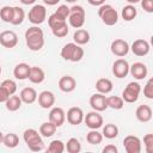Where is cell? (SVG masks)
Instances as JSON below:
<instances>
[{"mask_svg":"<svg viewBox=\"0 0 153 153\" xmlns=\"http://www.w3.org/2000/svg\"><path fill=\"white\" fill-rule=\"evenodd\" d=\"M49 121L53 122L57 128L61 127L65 121H66V112L60 106H54L51 108L50 112H49Z\"/></svg>","mask_w":153,"mask_h":153,"instance_id":"cell-17","label":"cell"},{"mask_svg":"<svg viewBox=\"0 0 153 153\" xmlns=\"http://www.w3.org/2000/svg\"><path fill=\"white\" fill-rule=\"evenodd\" d=\"M84 111L79 106H72L67 114H66V120L69 124L72 126H79L84 122Z\"/></svg>","mask_w":153,"mask_h":153,"instance_id":"cell-11","label":"cell"},{"mask_svg":"<svg viewBox=\"0 0 153 153\" xmlns=\"http://www.w3.org/2000/svg\"><path fill=\"white\" fill-rule=\"evenodd\" d=\"M87 2L90 5H92V6H98L99 7L105 2V0H87Z\"/></svg>","mask_w":153,"mask_h":153,"instance_id":"cell-47","label":"cell"},{"mask_svg":"<svg viewBox=\"0 0 153 153\" xmlns=\"http://www.w3.org/2000/svg\"><path fill=\"white\" fill-rule=\"evenodd\" d=\"M143 96L148 99H153V78H151L143 86Z\"/></svg>","mask_w":153,"mask_h":153,"instance_id":"cell-41","label":"cell"},{"mask_svg":"<svg viewBox=\"0 0 153 153\" xmlns=\"http://www.w3.org/2000/svg\"><path fill=\"white\" fill-rule=\"evenodd\" d=\"M129 63L124 59H117L112 63V74L117 79H123L129 74Z\"/></svg>","mask_w":153,"mask_h":153,"instance_id":"cell-10","label":"cell"},{"mask_svg":"<svg viewBox=\"0 0 153 153\" xmlns=\"http://www.w3.org/2000/svg\"><path fill=\"white\" fill-rule=\"evenodd\" d=\"M84 122H85L86 127L90 129H99L104 124V120H103L102 115L94 110L91 112H87L84 116Z\"/></svg>","mask_w":153,"mask_h":153,"instance_id":"cell-7","label":"cell"},{"mask_svg":"<svg viewBox=\"0 0 153 153\" xmlns=\"http://www.w3.org/2000/svg\"><path fill=\"white\" fill-rule=\"evenodd\" d=\"M25 19V12L22 7L19 6H14L13 7V18L11 24L12 25H20Z\"/></svg>","mask_w":153,"mask_h":153,"instance_id":"cell-33","label":"cell"},{"mask_svg":"<svg viewBox=\"0 0 153 153\" xmlns=\"http://www.w3.org/2000/svg\"><path fill=\"white\" fill-rule=\"evenodd\" d=\"M110 49H111V53L115 55V56H118V57H124L129 50H130V47L128 44L127 41L122 39V38H117L115 41L111 42V45H110Z\"/></svg>","mask_w":153,"mask_h":153,"instance_id":"cell-9","label":"cell"},{"mask_svg":"<svg viewBox=\"0 0 153 153\" xmlns=\"http://www.w3.org/2000/svg\"><path fill=\"white\" fill-rule=\"evenodd\" d=\"M149 43L146 41V39H142V38H139V39H135L133 43H131V47H130V50L134 55L136 56H146L148 53H149Z\"/></svg>","mask_w":153,"mask_h":153,"instance_id":"cell-13","label":"cell"},{"mask_svg":"<svg viewBox=\"0 0 153 153\" xmlns=\"http://www.w3.org/2000/svg\"><path fill=\"white\" fill-rule=\"evenodd\" d=\"M0 44L5 48L12 49L18 44V36L14 31L6 30L0 33Z\"/></svg>","mask_w":153,"mask_h":153,"instance_id":"cell-14","label":"cell"},{"mask_svg":"<svg viewBox=\"0 0 153 153\" xmlns=\"http://www.w3.org/2000/svg\"><path fill=\"white\" fill-rule=\"evenodd\" d=\"M128 4H130V5H135V4H137V2H140V0H126Z\"/></svg>","mask_w":153,"mask_h":153,"instance_id":"cell-50","label":"cell"},{"mask_svg":"<svg viewBox=\"0 0 153 153\" xmlns=\"http://www.w3.org/2000/svg\"><path fill=\"white\" fill-rule=\"evenodd\" d=\"M55 13H57V14L61 16L62 18L67 19L68 16H69V13H71V10H69V7H68L67 5H60V6L57 7V10L55 11Z\"/></svg>","mask_w":153,"mask_h":153,"instance_id":"cell-43","label":"cell"},{"mask_svg":"<svg viewBox=\"0 0 153 153\" xmlns=\"http://www.w3.org/2000/svg\"><path fill=\"white\" fill-rule=\"evenodd\" d=\"M29 22L33 25H39L47 19V8L43 5H33L27 14Z\"/></svg>","mask_w":153,"mask_h":153,"instance_id":"cell-6","label":"cell"},{"mask_svg":"<svg viewBox=\"0 0 153 153\" xmlns=\"http://www.w3.org/2000/svg\"><path fill=\"white\" fill-rule=\"evenodd\" d=\"M25 42L30 50L38 51L44 45V32L38 26H31L25 31Z\"/></svg>","mask_w":153,"mask_h":153,"instance_id":"cell-1","label":"cell"},{"mask_svg":"<svg viewBox=\"0 0 153 153\" xmlns=\"http://www.w3.org/2000/svg\"><path fill=\"white\" fill-rule=\"evenodd\" d=\"M123 147L127 153H140L142 148L141 140L135 135H127L123 139Z\"/></svg>","mask_w":153,"mask_h":153,"instance_id":"cell-8","label":"cell"},{"mask_svg":"<svg viewBox=\"0 0 153 153\" xmlns=\"http://www.w3.org/2000/svg\"><path fill=\"white\" fill-rule=\"evenodd\" d=\"M27 79L32 84H42L44 81V79H45V73L41 67L32 66V67H30V72H29Z\"/></svg>","mask_w":153,"mask_h":153,"instance_id":"cell-20","label":"cell"},{"mask_svg":"<svg viewBox=\"0 0 153 153\" xmlns=\"http://www.w3.org/2000/svg\"><path fill=\"white\" fill-rule=\"evenodd\" d=\"M1 72H2V68H1V66H0V74H1Z\"/></svg>","mask_w":153,"mask_h":153,"instance_id":"cell-53","label":"cell"},{"mask_svg":"<svg viewBox=\"0 0 153 153\" xmlns=\"http://www.w3.org/2000/svg\"><path fill=\"white\" fill-rule=\"evenodd\" d=\"M47 152L48 153H62L65 152V143L63 141L61 140H53L48 148H47Z\"/></svg>","mask_w":153,"mask_h":153,"instance_id":"cell-36","label":"cell"},{"mask_svg":"<svg viewBox=\"0 0 153 153\" xmlns=\"http://www.w3.org/2000/svg\"><path fill=\"white\" fill-rule=\"evenodd\" d=\"M65 149L68 153H79L81 151V143L76 137H71L67 143H65Z\"/></svg>","mask_w":153,"mask_h":153,"instance_id":"cell-32","label":"cell"},{"mask_svg":"<svg viewBox=\"0 0 153 153\" xmlns=\"http://www.w3.org/2000/svg\"><path fill=\"white\" fill-rule=\"evenodd\" d=\"M23 140L26 143V146L29 147V149L32 152H39V151L44 149V142L42 140V135L39 134L38 130H36L33 128H29V129L24 130Z\"/></svg>","mask_w":153,"mask_h":153,"instance_id":"cell-2","label":"cell"},{"mask_svg":"<svg viewBox=\"0 0 153 153\" xmlns=\"http://www.w3.org/2000/svg\"><path fill=\"white\" fill-rule=\"evenodd\" d=\"M141 93V86L139 82H135V81H131L129 82L123 92H122V99L126 102V103H135L137 99H139V96Z\"/></svg>","mask_w":153,"mask_h":153,"instance_id":"cell-5","label":"cell"},{"mask_svg":"<svg viewBox=\"0 0 153 153\" xmlns=\"http://www.w3.org/2000/svg\"><path fill=\"white\" fill-rule=\"evenodd\" d=\"M106 102H108V108H111L114 110H121L124 106V100L120 96L106 97Z\"/></svg>","mask_w":153,"mask_h":153,"instance_id":"cell-29","label":"cell"},{"mask_svg":"<svg viewBox=\"0 0 153 153\" xmlns=\"http://www.w3.org/2000/svg\"><path fill=\"white\" fill-rule=\"evenodd\" d=\"M56 129H57V127L53 122L47 121V122H43L41 124V127H39V134L43 137H51L56 133Z\"/></svg>","mask_w":153,"mask_h":153,"instance_id":"cell-26","label":"cell"},{"mask_svg":"<svg viewBox=\"0 0 153 153\" xmlns=\"http://www.w3.org/2000/svg\"><path fill=\"white\" fill-rule=\"evenodd\" d=\"M76 87V81L73 76L71 75H63L59 80V88L65 92V93H71L75 90Z\"/></svg>","mask_w":153,"mask_h":153,"instance_id":"cell-18","label":"cell"},{"mask_svg":"<svg viewBox=\"0 0 153 153\" xmlns=\"http://www.w3.org/2000/svg\"><path fill=\"white\" fill-rule=\"evenodd\" d=\"M129 73L136 80H143L148 74V69H147V66L145 63L135 62L129 67Z\"/></svg>","mask_w":153,"mask_h":153,"instance_id":"cell-16","label":"cell"},{"mask_svg":"<svg viewBox=\"0 0 153 153\" xmlns=\"http://www.w3.org/2000/svg\"><path fill=\"white\" fill-rule=\"evenodd\" d=\"M140 2H141V7L143 8V11H146L147 13L153 12V0H140Z\"/></svg>","mask_w":153,"mask_h":153,"instance_id":"cell-44","label":"cell"},{"mask_svg":"<svg viewBox=\"0 0 153 153\" xmlns=\"http://www.w3.org/2000/svg\"><path fill=\"white\" fill-rule=\"evenodd\" d=\"M22 104H23V102H22L20 97H19V96H16V94H11V96L7 98V100L5 102L6 109H7L8 111H12V112L19 110L20 106H22Z\"/></svg>","mask_w":153,"mask_h":153,"instance_id":"cell-25","label":"cell"},{"mask_svg":"<svg viewBox=\"0 0 153 153\" xmlns=\"http://www.w3.org/2000/svg\"><path fill=\"white\" fill-rule=\"evenodd\" d=\"M2 143H4L7 148H16V147L19 145V137H18V135L14 134V133H8V134L4 135Z\"/></svg>","mask_w":153,"mask_h":153,"instance_id":"cell-31","label":"cell"},{"mask_svg":"<svg viewBox=\"0 0 153 153\" xmlns=\"http://www.w3.org/2000/svg\"><path fill=\"white\" fill-rule=\"evenodd\" d=\"M143 146L147 153H153V134H146L143 136Z\"/></svg>","mask_w":153,"mask_h":153,"instance_id":"cell-40","label":"cell"},{"mask_svg":"<svg viewBox=\"0 0 153 153\" xmlns=\"http://www.w3.org/2000/svg\"><path fill=\"white\" fill-rule=\"evenodd\" d=\"M90 106L94 110V111H104L108 109V102H106V97L103 93H94L90 97Z\"/></svg>","mask_w":153,"mask_h":153,"instance_id":"cell-12","label":"cell"},{"mask_svg":"<svg viewBox=\"0 0 153 153\" xmlns=\"http://www.w3.org/2000/svg\"><path fill=\"white\" fill-rule=\"evenodd\" d=\"M0 18L5 23H11L13 18V7L12 6H4L0 8Z\"/></svg>","mask_w":153,"mask_h":153,"instance_id":"cell-37","label":"cell"},{"mask_svg":"<svg viewBox=\"0 0 153 153\" xmlns=\"http://www.w3.org/2000/svg\"><path fill=\"white\" fill-rule=\"evenodd\" d=\"M82 57H84V49L80 45H76V48L74 49V53L71 57V62H79Z\"/></svg>","mask_w":153,"mask_h":153,"instance_id":"cell-42","label":"cell"},{"mask_svg":"<svg viewBox=\"0 0 153 153\" xmlns=\"http://www.w3.org/2000/svg\"><path fill=\"white\" fill-rule=\"evenodd\" d=\"M86 141L90 145H99L103 141V134L99 133L97 129H91L86 134Z\"/></svg>","mask_w":153,"mask_h":153,"instance_id":"cell-30","label":"cell"},{"mask_svg":"<svg viewBox=\"0 0 153 153\" xmlns=\"http://www.w3.org/2000/svg\"><path fill=\"white\" fill-rule=\"evenodd\" d=\"M73 39H74V43L78 44V45H84V44H87L90 42V32L85 29H76L74 35H73Z\"/></svg>","mask_w":153,"mask_h":153,"instance_id":"cell-24","label":"cell"},{"mask_svg":"<svg viewBox=\"0 0 153 153\" xmlns=\"http://www.w3.org/2000/svg\"><path fill=\"white\" fill-rule=\"evenodd\" d=\"M42 1L48 6H55V5H57L60 2V0H42Z\"/></svg>","mask_w":153,"mask_h":153,"instance_id":"cell-48","label":"cell"},{"mask_svg":"<svg viewBox=\"0 0 153 153\" xmlns=\"http://www.w3.org/2000/svg\"><path fill=\"white\" fill-rule=\"evenodd\" d=\"M69 10H71V13L67 18L69 22V25L74 29L82 27L85 24V17H86L84 7L80 5H74V6L69 7Z\"/></svg>","mask_w":153,"mask_h":153,"instance_id":"cell-4","label":"cell"},{"mask_svg":"<svg viewBox=\"0 0 153 153\" xmlns=\"http://www.w3.org/2000/svg\"><path fill=\"white\" fill-rule=\"evenodd\" d=\"M135 116H136L137 121H140L142 123L149 122L152 120V109H151V106L146 105V104L139 105L136 111H135Z\"/></svg>","mask_w":153,"mask_h":153,"instance_id":"cell-19","label":"cell"},{"mask_svg":"<svg viewBox=\"0 0 153 153\" xmlns=\"http://www.w3.org/2000/svg\"><path fill=\"white\" fill-rule=\"evenodd\" d=\"M78 44H75L74 42H69L67 44L63 45V48L61 49V57L66 61H71V57L74 53V49L76 48Z\"/></svg>","mask_w":153,"mask_h":153,"instance_id":"cell-34","label":"cell"},{"mask_svg":"<svg viewBox=\"0 0 153 153\" xmlns=\"http://www.w3.org/2000/svg\"><path fill=\"white\" fill-rule=\"evenodd\" d=\"M8 97H10L8 92H7L2 86H0V103H5Z\"/></svg>","mask_w":153,"mask_h":153,"instance_id":"cell-46","label":"cell"},{"mask_svg":"<svg viewBox=\"0 0 153 153\" xmlns=\"http://www.w3.org/2000/svg\"><path fill=\"white\" fill-rule=\"evenodd\" d=\"M30 67H31V66H29V65L25 63V62H22V63L16 65V67H14V69H13V75H14V78L18 79V80H25V79H27L29 72H30Z\"/></svg>","mask_w":153,"mask_h":153,"instance_id":"cell-22","label":"cell"},{"mask_svg":"<svg viewBox=\"0 0 153 153\" xmlns=\"http://www.w3.org/2000/svg\"><path fill=\"white\" fill-rule=\"evenodd\" d=\"M66 22H67V19L62 18L61 16H59V14H57V13H55V12L48 17V25H49V27H50V29H51V27H54V26H56V25L63 24V23H66Z\"/></svg>","mask_w":153,"mask_h":153,"instance_id":"cell-38","label":"cell"},{"mask_svg":"<svg viewBox=\"0 0 153 153\" xmlns=\"http://www.w3.org/2000/svg\"><path fill=\"white\" fill-rule=\"evenodd\" d=\"M19 1H20L23 5H27V6H29V5H33V4L36 2V0H19Z\"/></svg>","mask_w":153,"mask_h":153,"instance_id":"cell-49","label":"cell"},{"mask_svg":"<svg viewBox=\"0 0 153 153\" xmlns=\"http://www.w3.org/2000/svg\"><path fill=\"white\" fill-rule=\"evenodd\" d=\"M37 91L33 88V87H24L20 93H19V97L22 99L23 103L25 104H32L37 100Z\"/></svg>","mask_w":153,"mask_h":153,"instance_id":"cell-21","label":"cell"},{"mask_svg":"<svg viewBox=\"0 0 153 153\" xmlns=\"http://www.w3.org/2000/svg\"><path fill=\"white\" fill-rule=\"evenodd\" d=\"M2 139H4V134L0 131V143H2Z\"/></svg>","mask_w":153,"mask_h":153,"instance_id":"cell-52","label":"cell"},{"mask_svg":"<svg viewBox=\"0 0 153 153\" xmlns=\"http://www.w3.org/2000/svg\"><path fill=\"white\" fill-rule=\"evenodd\" d=\"M102 134H103V137L112 140V139L118 136V128L114 123H108L103 127V133Z\"/></svg>","mask_w":153,"mask_h":153,"instance_id":"cell-28","label":"cell"},{"mask_svg":"<svg viewBox=\"0 0 153 153\" xmlns=\"http://www.w3.org/2000/svg\"><path fill=\"white\" fill-rule=\"evenodd\" d=\"M37 100L42 109H51L55 104V94L50 91H42L37 96Z\"/></svg>","mask_w":153,"mask_h":153,"instance_id":"cell-15","label":"cell"},{"mask_svg":"<svg viewBox=\"0 0 153 153\" xmlns=\"http://www.w3.org/2000/svg\"><path fill=\"white\" fill-rule=\"evenodd\" d=\"M114 88V85H112V81L108 78H100L96 81V90L99 92V93H103V94H108L112 91Z\"/></svg>","mask_w":153,"mask_h":153,"instance_id":"cell-23","label":"cell"},{"mask_svg":"<svg viewBox=\"0 0 153 153\" xmlns=\"http://www.w3.org/2000/svg\"><path fill=\"white\" fill-rule=\"evenodd\" d=\"M98 16L102 19V22L108 26H112L118 22L117 11L111 5H108V4H103L102 6H99Z\"/></svg>","mask_w":153,"mask_h":153,"instance_id":"cell-3","label":"cell"},{"mask_svg":"<svg viewBox=\"0 0 153 153\" xmlns=\"http://www.w3.org/2000/svg\"><path fill=\"white\" fill-rule=\"evenodd\" d=\"M66 2H68V4H74V2H76L78 0H65Z\"/></svg>","mask_w":153,"mask_h":153,"instance_id":"cell-51","label":"cell"},{"mask_svg":"<svg viewBox=\"0 0 153 153\" xmlns=\"http://www.w3.org/2000/svg\"><path fill=\"white\" fill-rule=\"evenodd\" d=\"M68 31H69V29H68L67 22L63 23V24H60V25H56V26L51 27L53 35H54L55 37H57V38H63V37H66V36L68 35Z\"/></svg>","mask_w":153,"mask_h":153,"instance_id":"cell-35","label":"cell"},{"mask_svg":"<svg viewBox=\"0 0 153 153\" xmlns=\"http://www.w3.org/2000/svg\"><path fill=\"white\" fill-rule=\"evenodd\" d=\"M117 152H118L117 147H116L115 145H111V143L106 145V146L103 148V153H117Z\"/></svg>","mask_w":153,"mask_h":153,"instance_id":"cell-45","label":"cell"},{"mask_svg":"<svg viewBox=\"0 0 153 153\" xmlns=\"http://www.w3.org/2000/svg\"><path fill=\"white\" fill-rule=\"evenodd\" d=\"M0 86H2V87L8 92L10 96H11V94H14L16 91H17V84H16V81L12 80V79H6V80H4Z\"/></svg>","mask_w":153,"mask_h":153,"instance_id":"cell-39","label":"cell"},{"mask_svg":"<svg viewBox=\"0 0 153 153\" xmlns=\"http://www.w3.org/2000/svg\"><path fill=\"white\" fill-rule=\"evenodd\" d=\"M121 16H122V18H123L126 22H131V20H134V19L136 18V16H137V10L135 8L134 5L128 4L127 6H124V7L122 8Z\"/></svg>","mask_w":153,"mask_h":153,"instance_id":"cell-27","label":"cell"}]
</instances>
